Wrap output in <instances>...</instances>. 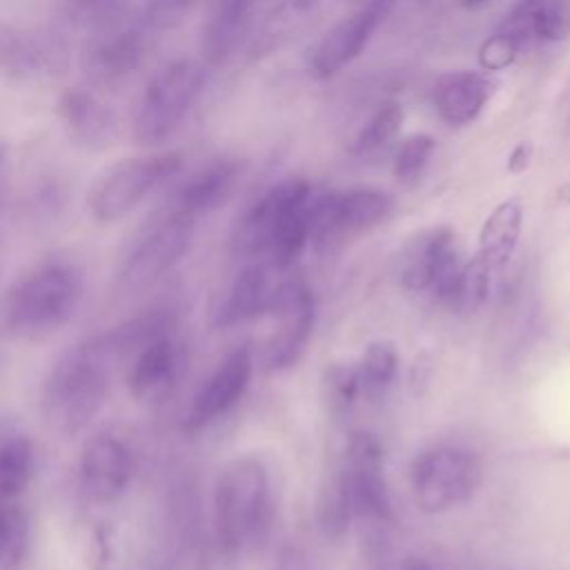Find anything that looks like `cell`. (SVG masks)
<instances>
[{
  "label": "cell",
  "mask_w": 570,
  "mask_h": 570,
  "mask_svg": "<svg viewBox=\"0 0 570 570\" xmlns=\"http://www.w3.org/2000/svg\"><path fill=\"white\" fill-rule=\"evenodd\" d=\"M352 517L354 514H352L347 485L341 468L336 465L321 488L318 503H316V519L325 537L341 539L347 532Z\"/></svg>",
  "instance_id": "obj_28"
},
{
  "label": "cell",
  "mask_w": 570,
  "mask_h": 570,
  "mask_svg": "<svg viewBox=\"0 0 570 570\" xmlns=\"http://www.w3.org/2000/svg\"><path fill=\"white\" fill-rule=\"evenodd\" d=\"M361 394L367 399H379L392 385L399 370V354L390 341H374L365 347L358 363Z\"/></svg>",
  "instance_id": "obj_29"
},
{
  "label": "cell",
  "mask_w": 570,
  "mask_h": 570,
  "mask_svg": "<svg viewBox=\"0 0 570 570\" xmlns=\"http://www.w3.org/2000/svg\"><path fill=\"white\" fill-rule=\"evenodd\" d=\"M488 2H492V0H461V4H463L465 9H479V7L488 4Z\"/></svg>",
  "instance_id": "obj_41"
},
{
  "label": "cell",
  "mask_w": 570,
  "mask_h": 570,
  "mask_svg": "<svg viewBox=\"0 0 570 570\" xmlns=\"http://www.w3.org/2000/svg\"><path fill=\"white\" fill-rule=\"evenodd\" d=\"M56 116L67 138L85 151H105L120 136V120L89 87H65L56 98Z\"/></svg>",
  "instance_id": "obj_15"
},
{
  "label": "cell",
  "mask_w": 570,
  "mask_h": 570,
  "mask_svg": "<svg viewBox=\"0 0 570 570\" xmlns=\"http://www.w3.org/2000/svg\"><path fill=\"white\" fill-rule=\"evenodd\" d=\"M176 372L178 350L165 332H158L136 350V356L127 370L129 392L138 401L158 399L171 387Z\"/></svg>",
  "instance_id": "obj_23"
},
{
  "label": "cell",
  "mask_w": 570,
  "mask_h": 570,
  "mask_svg": "<svg viewBox=\"0 0 570 570\" xmlns=\"http://www.w3.org/2000/svg\"><path fill=\"white\" fill-rule=\"evenodd\" d=\"M252 350L247 345L229 352L194 394L185 414V430L200 432L225 416L245 394L252 381Z\"/></svg>",
  "instance_id": "obj_16"
},
{
  "label": "cell",
  "mask_w": 570,
  "mask_h": 570,
  "mask_svg": "<svg viewBox=\"0 0 570 570\" xmlns=\"http://www.w3.org/2000/svg\"><path fill=\"white\" fill-rule=\"evenodd\" d=\"M490 267L474 256L472 261H468L465 265H461L452 298L448 303V307L456 309V312H476L485 298H488V289H490Z\"/></svg>",
  "instance_id": "obj_32"
},
{
  "label": "cell",
  "mask_w": 570,
  "mask_h": 570,
  "mask_svg": "<svg viewBox=\"0 0 570 570\" xmlns=\"http://www.w3.org/2000/svg\"><path fill=\"white\" fill-rule=\"evenodd\" d=\"M481 479L483 468L479 456L459 445L430 448L414 459L410 470L414 501L428 514L445 512L470 501Z\"/></svg>",
  "instance_id": "obj_9"
},
{
  "label": "cell",
  "mask_w": 570,
  "mask_h": 570,
  "mask_svg": "<svg viewBox=\"0 0 570 570\" xmlns=\"http://www.w3.org/2000/svg\"><path fill=\"white\" fill-rule=\"evenodd\" d=\"M7 185H9V149L0 140V205L7 196Z\"/></svg>",
  "instance_id": "obj_39"
},
{
  "label": "cell",
  "mask_w": 570,
  "mask_h": 570,
  "mask_svg": "<svg viewBox=\"0 0 570 570\" xmlns=\"http://www.w3.org/2000/svg\"><path fill=\"white\" fill-rule=\"evenodd\" d=\"M314 191L305 178L272 185L243 214L236 245L276 272H287L309 243V205Z\"/></svg>",
  "instance_id": "obj_2"
},
{
  "label": "cell",
  "mask_w": 570,
  "mask_h": 570,
  "mask_svg": "<svg viewBox=\"0 0 570 570\" xmlns=\"http://www.w3.org/2000/svg\"><path fill=\"white\" fill-rule=\"evenodd\" d=\"M207 69L203 60L180 58L165 65L147 82L131 122L136 145L156 149L180 129L205 91Z\"/></svg>",
  "instance_id": "obj_5"
},
{
  "label": "cell",
  "mask_w": 570,
  "mask_h": 570,
  "mask_svg": "<svg viewBox=\"0 0 570 570\" xmlns=\"http://www.w3.org/2000/svg\"><path fill=\"white\" fill-rule=\"evenodd\" d=\"M401 570H436L432 563H428L425 559H419V557H410L403 561Z\"/></svg>",
  "instance_id": "obj_40"
},
{
  "label": "cell",
  "mask_w": 570,
  "mask_h": 570,
  "mask_svg": "<svg viewBox=\"0 0 570 570\" xmlns=\"http://www.w3.org/2000/svg\"><path fill=\"white\" fill-rule=\"evenodd\" d=\"M341 472L347 485L352 514L370 523L392 521V501L383 472V448L365 430L352 432L343 452Z\"/></svg>",
  "instance_id": "obj_11"
},
{
  "label": "cell",
  "mask_w": 570,
  "mask_h": 570,
  "mask_svg": "<svg viewBox=\"0 0 570 570\" xmlns=\"http://www.w3.org/2000/svg\"><path fill=\"white\" fill-rule=\"evenodd\" d=\"M532 151H534L532 142H528V140L517 142V145L512 147V151L508 154V163H505L508 171H510V174H521V171H525L528 165H530V160H532Z\"/></svg>",
  "instance_id": "obj_38"
},
{
  "label": "cell",
  "mask_w": 570,
  "mask_h": 570,
  "mask_svg": "<svg viewBox=\"0 0 570 570\" xmlns=\"http://www.w3.org/2000/svg\"><path fill=\"white\" fill-rule=\"evenodd\" d=\"M274 272L276 269L263 261H254L240 267L216 309L214 323L218 327H234L269 312L281 283V278L276 281L272 276Z\"/></svg>",
  "instance_id": "obj_19"
},
{
  "label": "cell",
  "mask_w": 570,
  "mask_h": 570,
  "mask_svg": "<svg viewBox=\"0 0 570 570\" xmlns=\"http://www.w3.org/2000/svg\"><path fill=\"white\" fill-rule=\"evenodd\" d=\"M403 125V107L396 100H387L376 107V111L367 118V122L358 129L352 140V154L372 156L385 149L401 131Z\"/></svg>",
  "instance_id": "obj_30"
},
{
  "label": "cell",
  "mask_w": 570,
  "mask_h": 570,
  "mask_svg": "<svg viewBox=\"0 0 570 570\" xmlns=\"http://www.w3.org/2000/svg\"><path fill=\"white\" fill-rule=\"evenodd\" d=\"M16 541H18V521L11 512L4 510L0 501V559L16 550Z\"/></svg>",
  "instance_id": "obj_37"
},
{
  "label": "cell",
  "mask_w": 570,
  "mask_h": 570,
  "mask_svg": "<svg viewBox=\"0 0 570 570\" xmlns=\"http://www.w3.org/2000/svg\"><path fill=\"white\" fill-rule=\"evenodd\" d=\"M116 352L120 350L114 334H105L85 338L58 356L40 392L45 421L56 432L71 436L85 430L100 412L109 392Z\"/></svg>",
  "instance_id": "obj_1"
},
{
  "label": "cell",
  "mask_w": 570,
  "mask_h": 570,
  "mask_svg": "<svg viewBox=\"0 0 570 570\" xmlns=\"http://www.w3.org/2000/svg\"><path fill=\"white\" fill-rule=\"evenodd\" d=\"M392 209V194L374 187L318 194L309 205V243L316 252H334L381 225Z\"/></svg>",
  "instance_id": "obj_8"
},
{
  "label": "cell",
  "mask_w": 570,
  "mask_h": 570,
  "mask_svg": "<svg viewBox=\"0 0 570 570\" xmlns=\"http://www.w3.org/2000/svg\"><path fill=\"white\" fill-rule=\"evenodd\" d=\"M194 4L196 0H145L140 18L151 33L169 31L183 22Z\"/></svg>",
  "instance_id": "obj_36"
},
{
  "label": "cell",
  "mask_w": 570,
  "mask_h": 570,
  "mask_svg": "<svg viewBox=\"0 0 570 570\" xmlns=\"http://www.w3.org/2000/svg\"><path fill=\"white\" fill-rule=\"evenodd\" d=\"M454 247V232L450 227H432L414 234L396 258L399 283L412 292H428L441 258Z\"/></svg>",
  "instance_id": "obj_24"
},
{
  "label": "cell",
  "mask_w": 570,
  "mask_h": 570,
  "mask_svg": "<svg viewBox=\"0 0 570 570\" xmlns=\"http://www.w3.org/2000/svg\"><path fill=\"white\" fill-rule=\"evenodd\" d=\"M149 27L129 13L120 20L87 33L80 51V69L91 87L116 89L127 82L145 62Z\"/></svg>",
  "instance_id": "obj_10"
},
{
  "label": "cell",
  "mask_w": 570,
  "mask_h": 570,
  "mask_svg": "<svg viewBox=\"0 0 570 570\" xmlns=\"http://www.w3.org/2000/svg\"><path fill=\"white\" fill-rule=\"evenodd\" d=\"M129 0H60L65 20L85 33L102 29L127 16Z\"/></svg>",
  "instance_id": "obj_31"
},
{
  "label": "cell",
  "mask_w": 570,
  "mask_h": 570,
  "mask_svg": "<svg viewBox=\"0 0 570 570\" xmlns=\"http://www.w3.org/2000/svg\"><path fill=\"white\" fill-rule=\"evenodd\" d=\"M396 0H363L358 9L336 22L314 47L309 56V73L314 78H332L345 65L356 60L367 47L376 29L392 13Z\"/></svg>",
  "instance_id": "obj_13"
},
{
  "label": "cell",
  "mask_w": 570,
  "mask_h": 570,
  "mask_svg": "<svg viewBox=\"0 0 570 570\" xmlns=\"http://www.w3.org/2000/svg\"><path fill=\"white\" fill-rule=\"evenodd\" d=\"M272 521V492L256 456L229 461L214 488V528L223 550L238 552L265 537Z\"/></svg>",
  "instance_id": "obj_3"
},
{
  "label": "cell",
  "mask_w": 570,
  "mask_h": 570,
  "mask_svg": "<svg viewBox=\"0 0 570 570\" xmlns=\"http://www.w3.org/2000/svg\"><path fill=\"white\" fill-rule=\"evenodd\" d=\"M180 169L183 156L174 149H154L111 165L89 194L91 218L100 225L120 223Z\"/></svg>",
  "instance_id": "obj_6"
},
{
  "label": "cell",
  "mask_w": 570,
  "mask_h": 570,
  "mask_svg": "<svg viewBox=\"0 0 570 570\" xmlns=\"http://www.w3.org/2000/svg\"><path fill=\"white\" fill-rule=\"evenodd\" d=\"M243 174V165L232 158H220L196 171L191 178H187L167 200L169 207L191 216L200 218L216 207H220L234 191L238 178Z\"/></svg>",
  "instance_id": "obj_22"
},
{
  "label": "cell",
  "mask_w": 570,
  "mask_h": 570,
  "mask_svg": "<svg viewBox=\"0 0 570 570\" xmlns=\"http://www.w3.org/2000/svg\"><path fill=\"white\" fill-rule=\"evenodd\" d=\"M134 479V456L114 434H94L80 450V481L96 503L120 499Z\"/></svg>",
  "instance_id": "obj_17"
},
{
  "label": "cell",
  "mask_w": 570,
  "mask_h": 570,
  "mask_svg": "<svg viewBox=\"0 0 570 570\" xmlns=\"http://www.w3.org/2000/svg\"><path fill=\"white\" fill-rule=\"evenodd\" d=\"M316 9V0H283L274 11L265 18L261 31L249 42L252 56H265L274 47H278L285 38H289Z\"/></svg>",
  "instance_id": "obj_26"
},
{
  "label": "cell",
  "mask_w": 570,
  "mask_h": 570,
  "mask_svg": "<svg viewBox=\"0 0 570 570\" xmlns=\"http://www.w3.org/2000/svg\"><path fill=\"white\" fill-rule=\"evenodd\" d=\"M82 296V278L67 263H47L22 276L7 294L4 325L18 336H45L62 327Z\"/></svg>",
  "instance_id": "obj_4"
},
{
  "label": "cell",
  "mask_w": 570,
  "mask_h": 570,
  "mask_svg": "<svg viewBox=\"0 0 570 570\" xmlns=\"http://www.w3.org/2000/svg\"><path fill=\"white\" fill-rule=\"evenodd\" d=\"M256 0H212L200 31V56L207 67L225 65L245 40Z\"/></svg>",
  "instance_id": "obj_21"
},
{
  "label": "cell",
  "mask_w": 570,
  "mask_h": 570,
  "mask_svg": "<svg viewBox=\"0 0 570 570\" xmlns=\"http://www.w3.org/2000/svg\"><path fill=\"white\" fill-rule=\"evenodd\" d=\"M323 387H325V399H327L330 412L345 414L352 407V403L356 401V396L361 394V381H358L356 365H352V363L332 365L325 372Z\"/></svg>",
  "instance_id": "obj_34"
},
{
  "label": "cell",
  "mask_w": 570,
  "mask_h": 570,
  "mask_svg": "<svg viewBox=\"0 0 570 570\" xmlns=\"http://www.w3.org/2000/svg\"><path fill=\"white\" fill-rule=\"evenodd\" d=\"M194 229L196 218L165 205L163 212L149 220L142 236L125 256L116 278L120 292L140 294L156 285L189 252Z\"/></svg>",
  "instance_id": "obj_7"
},
{
  "label": "cell",
  "mask_w": 570,
  "mask_h": 570,
  "mask_svg": "<svg viewBox=\"0 0 570 570\" xmlns=\"http://www.w3.org/2000/svg\"><path fill=\"white\" fill-rule=\"evenodd\" d=\"M521 51L523 49L519 47V42L510 33H505L503 29L497 27L494 33H490L479 47V65L483 71L497 73V71L508 69Z\"/></svg>",
  "instance_id": "obj_35"
},
{
  "label": "cell",
  "mask_w": 570,
  "mask_h": 570,
  "mask_svg": "<svg viewBox=\"0 0 570 570\" xmlns=\"http://www.w3.org/2000/svg\"><path fill=\"white\" fill-rule=\"evenodd\" d=\"M497 87V76L483 69L448 71L432 87V105L445 125L465 127L481 116Z\"/></svg>",
  "instance_id": "obj_18"
},
{
  "label": "cell",
  "mask_w": 570,
  "mask_h": 570,
  "mask_svg": "<svg viewBox=\"0 0 570 570\" xmlns=\"http://www.w3.org/2000/svg\"><path fill=\"white\" fill-rule=\"evenodd\" d=\"M67 47L56 33L31 31L0 20V78L31 82L60 71Z\"/></svg>",
  "instance_id": "obj_14"
},
{
  "label": "cell",
  "mask_w": 570,
  "mask_h": 570,
  "mask_svg": "<svg viewBox=\"0 0 570 570\" xmlns=\"http://www.w3.org/2000/svg\"><path fill=\"white\" fill-rule=\"evenodd\" d=\"M523 229V205L519 198L501 200L483 220L476 256L490 267L501 269L512 258Z\"/></svg>",
  "instance_id": "obj_25"
},
{
  "label": "cell",
  "mask_w": 570,
  "mask_h": 570,
  "mask_svg": "<svg viewBox=\"0 0 570 570\" xmlns=\"http://www.w3.org/2000/svg\"><path fill=\"white\" fill-rule=\"evenodd\" d=\"M269 312L281 318V325L265 347L263 363L265 370L278 372L298 361L312 336L316 318L314 294L298 276L281 278Z\"/></svg>",
  "instance_id": "obj_12"
},
{
  "label": "cell",
  "mask_w": 570,
  "mask_h": 570,
  "mask_svg": "<svg viewBox=\"0 0 570 570\" xmlns=\"http://www.w3.org/2000/svg\"><path fill=\"white\" fill-rule=\"evenodd\" d=\"M499 29L510 33L521 49L563 42L570 38V0H517Z\"/></svg>",
  "instance_id": "obj_20"
},
{
  "label": "cell",
  "mask_w": 570,
  "mask_h": 570,
  "mask_svg": "<svg viewBox=\"0 0 570 570\" xmlns=\"http://www.w3.org/2000/svg\"><path fill=\"white\" fill-rule=\"evenodd\" d=\"M436 149V140L430 134H412L407 136L392 160V174L396 180L405 185H414L425 174L430 158Z\"/></svg>",
  "instance_id": "obj_33"
},
{
  "label": "cell",
  "mask_w": 570,
  "mask_h": 570,
  "mask_svg": "<svg viewBox=\"0 0 570 570\" xmlns=\"http://www.w3.org/2000/svg\"><path fill=\"white\" fill-rule=\"evenodd\" d=\"M36 456L29 439L9 436L0 443V501H11L33 479Z\"/></svg>",
  "instance_id": "obj_27"
}]
</instances>
